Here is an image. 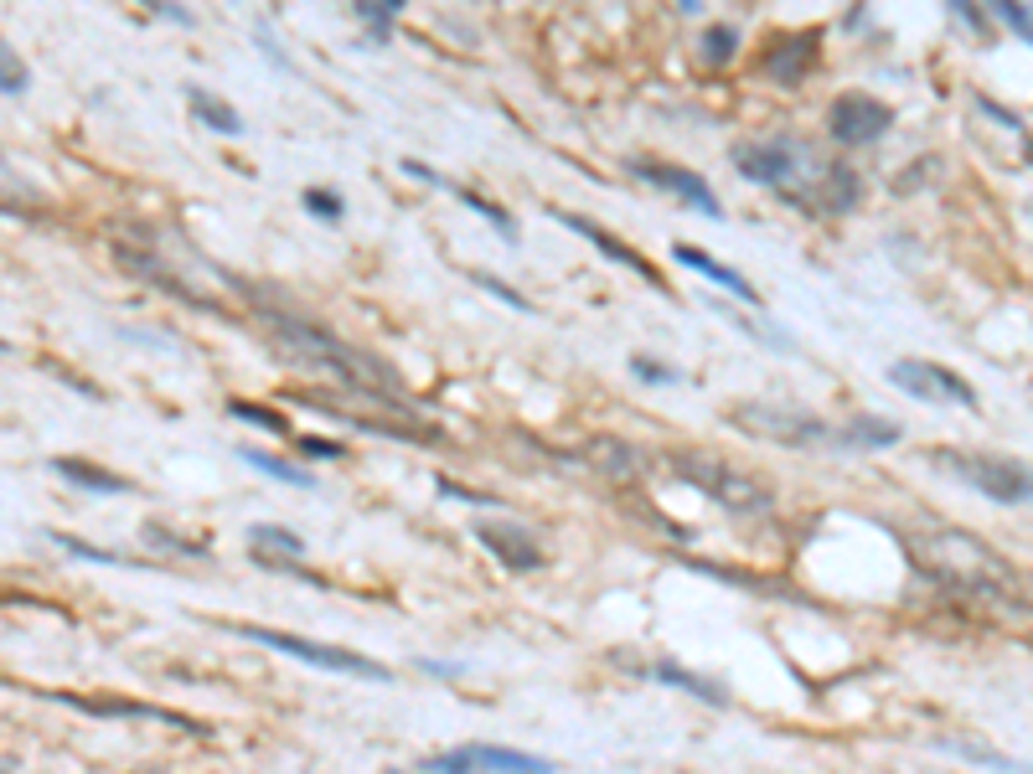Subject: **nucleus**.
<instances>
[{
	"instance_id": "obj_17",
	"label": "nucleus",
	"mask_w": 1033,
	"mask_h": 774,
	"mask_svg": "<svg viewBox=\"0 0 1033 774\" xmlns=\"http://www.w3.org/2000/svg\"><path fill=\"white\" fill-rule=\"evenodd\" d=\"M52 471L63 475V480H73V486H84V490H103V496H124V490H130V480H124V475L99 471V465L73 460V455H52Z\"/></svg>"
},
{
	"instance_id": "obj_2",
	"label": "nucleus",
	"mask_w": 1033,
	"mask_h": 774,
	"mask_svg": "<svg viewBox=\"0 0 1033 774\" xmlns=\"http://www.w3.org/2000/svg\"><path fill=\"white\" fill-rule=\"evenodd\" d=\"M259 325L279 341V352H285L289 362L321 367V372H331V377H341L347 387H356V392H367L373 403L414 413L404 383H398V372L383 367L377 356L356 352V346H347L341 336H331V331H321V325H310V320H300V316H289V310H274V305H259Z\"/></svg>"
},
{
	"instance_id": "obj_26",
	"label": "nucleus",
	"mask_w": 1033,
	"mask_h": 774,
	"mask_svg": "<svg viewBox=\"0 0 1033 774\" xmlns=\"http://www.w3.org/2000/svg\"><path fill=\"white\" fill-rule=\"evenodd\" d=\"M145 542H155V548H166V553H182V557H207L202 542H187L176 538V532H166L161 522H145Z\"/></svg>"
},
{
	"instance_id": "obj_30",
	"label": "nucleus",
	"mask_w": 1033,
	"mask_h": 774,
	"mask_svg": "<svg viewBox=\"0 0 1033 774\" xmlns=\"http://www.w3.org/2000/svg\"><path fill=\"white\" fill-rule=\"evenodd\" d=\"M630 372H636L641 383H682V372L661 367V362H651V356H630Z\"/></svg>"
},
{
	"instance_id": "obj_19",
	"label": "nucleus",
	"mask_w": 1033,
	"mask_h": 774,
	"mask_svg": "<svg viewBox=\"0 0 1033 774\" xmlns=\"http://www.w3.org/2000/svg\"><path fill=\"white\" fill-rule=\"evenodd\" d=\"M843 434H847V450H889V444H899V423L858 413V419L843 423Z\"/></svg>"
},
{
	"instance_id": "obj_20",
	"label": "nucleus",
	"mask_w": 1033,
	"mask_h": 774,
	"mask_svg": "<svg viewBox=\"0 0 1033 774\" xmlns=\"http://www.w3.org/2000/svg\"><path fill=\"white\" fill-rule=\"evenodd\" d=\"M187 103L197 109V119H202V124H212V130H218V135H238V130H243V119L233 114V103H222L218 93H207V88H187Z\"/></svg>"
},
{
	"instance_id": "obj_21",
	"label": "nucleus",
	"mask_w": 1033,
	"mask_h": 774,
	"mask_svg": "<svg viewBox=\"0 0 1033 774\" xmlns=\"http://www.w3.org/2000/svg\"><path fill=\"white\" fill-rule=\"evenodd\" d=\"M243 460H249L254 471L274 475V480H285V486H295V490L316 486V475H310V471H300V465H289V460H279V455H270V450H243Z\"/></svg>"
},
{
	"instance_id": "obj_8",
	"label": "nucleus",
	"mask_w": 1033,
	"mask_h": 774,
	"mask_svg": "<svg viewBox=\"0 0 1033 774\" xmlns=\"http://www.w3.org/2000/svg\"><path fill=\"white\" fill-rule=\"evenodd\" d=\"M894 124V109L873 93H837L827 109V130L837 145H873Z\"/></svg>"
},
{
	"instance_id": "obj_18",
	"label": "nucleus",
	"mask_w": 1033,
	"mask_h": 774,
	"mask_svg": "<svg viewBox=\"0 0 1033 774\" xmlns=\"http://www.w3.org/2000/svg\"><path fill=\"white\" fill-rule=\"evenodd\" d=\"M651 676H657V682H667V687L688 692V697H697V703H708V707H724L728 703V692L718 687V682H703L697 672H682L678 661H657V666H651Z\"/></svg>"
},
{
	"instance_id": "obj_23",
	"label": "nucleus",
	"mask_w": 1033,
	"mask_h": 774,
	"mask_svg": "<svg viewBox=\"0 0 1033 774\" xmlns=\"http://www.w3.org/2000/svg\"><path fill=\"white\" fill-rule=\"evenodd\" d=\"M734 47H739V32H734V26H708V32H703V63H708V68H724L728 57H734Z\"/></svg>"
},
{
	"instance_id": "obj_15",
	"label": "nucleus",
	"mask_w": 1033,
	"mask_h": 774,
	"mask_svg": "<svg viewBox=\"0 0 1033 774\" xmlns=\"http://www.w3.org/2000/svg\"><path fill=\"white\" fill-rule=\"evenodd\" d=\"M672 258H678L682 269H697V274H703V279H708V285H724L728 295H739V300H745V305H760V289L749 285V279H745V274H739V269H728V264H718L713 253L693 248V243H678V248H672Z\"/></svg>"
},
{
	"instance_id": "obj_35",
	"label": "nucleus",
	"mask_w": 1033,
	"mask_h": 774,
	"mask_svg": "<svg viewBox=\"0 0 1033 774\" xmlns=\"http://www.w3.org/2000/svg\"><path fill=\"white\" fill-rule=\"evenodd\" d=\"M682 11H697V0H682Z\"/></svg>"
},
{
	"instance_id": "obj_16",
	"label": "nucleus",
	"mask_w": 1033,
	"mask_h": 774,
	"mask_svg": "<svg viewBox=\"0 0 1033 774\" xmlns=\"http://www.w3.org/2000/svg\"><path fill=\"white\" fill-rule=\"evenodd\" d=\"M249 542H254V557L259 568H295L300 563V553H306V542L295 538V532H285V527H249Z\"/></svg>"
},
{
	"instance_id": "obj_31",
	"label": "nucleus",
	"mask_w": 1033,
	"mask_h": 774,
	"mask_svg": "<svg viewBox=\"0 0 1033 774\" xmlns=\"http://www.w3.org/2000/svg\"><path fill=\"white\" fill-rule=\"evenodd\" d=\"M475 285H481V289H492L496 300H507L512 310H523V316H532V300H523L517 289H507V285H502V279H496V274H475Z\"/></svg>"
},
{
	"instance_id": "obj_33",
	"label": "nucleus",
	"mask_w": 1033,
	"mask_h": 774,
	"mask_svg": "<svg viewBox=\"0 0 1033 774\" xmlns=\"http://www.w3.org/2000/svg\"><path fill=\"white\" fill-rule=\"evenodd\" d=\"M950 11L961 16V26H966V32L987 36V16H982V5H977V0H950Z\"/></svg>"
},
{
	"instance_id": "obj_34",
	"label": "nucleus",
	"mask_w": 1033,
	"mask_h": 774,
	"mask_svg": "<svg viewBox=\"0 0 1033 774\" xmlns=\"http://www.w3.org/2000/svg\"><path fill=\"white\" fill-rule=\"evenodd\" d=\"M0 63H6V99H17L21 88H26V73H21V57L11 47L0 52Z\"/></svg>"
},
{
	"instance_id": "obj_11",
	"label": "nucleus",
	"mask_w": 1033,
	"mask_h": 774,
	"mask_svg": "<svg viewBox=\"0 0 1033 774\" xmlns=\"http://www.w3.org/2000/svg\"><path fill=\"white\" fill-rule=\"evenodd\" d=\"M630 170L641 176L646 186H661L667 197H682L688 207H697L703 218H724V207H718V197L708 191V181L697 176V170H682V166H667V161H630Z\"/></svg>"
},
{
	"instance_id": "obj_22",
	"label": "nucleus",
	"mask_w": 1033,
	"mask_h": 774,
	"mask_svg": "<svg viewBox=\"0 0 1033 774\" xmlns=\"http://www.w3.org/2000/svg\"><path fill=\"white\" fill-rule=\"evenodd\" d=\"M228 413L243 423H254V429H270V434L289 439V419L279 413V408H259V403H228Z\"/></svg>"
},
{
	"instance_id": "obj_5",
	"label": "nucleus",
	"mask_w": 1033,
	"mask_h": 774,
	"mask_svg": "<svg viewBox=\"0 0 1033 774\" xmlns=\"http://www.w3.org/2000/svg\"><path fill=\"white\" fill-rule=\"evenodd\" d=\"M935 471H946L956 486L982 490L987 501L1002 506H1023L1033 501V465L1013 455H982V450H935L931 455Z\"/></svg>"
},
{
	"instance_id": "obj_7",
	"label": "nucleus",
	"mask_w": 1033,
	"mask_h": 774,
	"mask_svg": "<svg viewBox=\"0 0 1033 774\" xmlns=\"http://www.w3.org/2000/svg\"><path fill=\"white\" fill-rule=\"evenodd\" d=\"M889 383H894L899 392L920 398V403L977 408V387L966 383V377H956L950 367H941V362H925V356H904V362H894V367H889Z\"/></svg>"
},
{
	"instance_id": "obj_10",
	"label": "nucleus",
	"mask_w": 1033,
	"mask_h": 774,
	"mask_svg": "<svg viewBox=\"0 0 1033 774\" xmlns=\"http://www.w3.org/2000/svg\"><path fill=\"white\" fill-rule=\"evenodd\" d=\"M471 538L512 573H538L542 568L538 538H532L527 527H517V522H471Z\"/></svg>"
},
{
	"instance_id": "obj_14",
	"label": "nucleus",
	"mask_w": 1033,
	"mask_h": 774,
	"mask_svg": "<svg viewBox=\"0 0 1033 774\" xmlns=\"http://www.w3.org/2000/svg\"><path fill=\"white\" fill-rule=\"evenodd\" d=\"M760 68L765 78H776V84H801L806 73L816 68V36H776L770 47L760 52Z\"/></svg>"
},
{
	"instance_id": "obj_29",
	"label": "nucleus",
	"mask_w": 1033,
	"mask_h": 774,
	"mask_svg": "<svg viewBox=\"0 0 1033 774\" xmlns=\"http://www.w3.org/2000/svg\"><path fill=\"white\" fill-rule=\"evenodd\" d=\"M992 11H998V16L1008 21V26H1013L1023 42H1033V16L1023 11V5H1018V0H992Z\"/></svg>"
},
{
	"instance_id": "obj_6",
	"label": "nucleus",
	"mask_w": 1033,
	"mask_h": 774,
	"mask_svg": "<svg viewBox=\"0 0 1033 774\" xmlns=\"http://www.w3.org/2000/svg\"><path fill=\"white\" fill-rule=\"evenodd\" d=\"M233 635L254 640V645H270V651H285L295 661H310L321 672H341V676H362V682H388V666L373 656H356L347 645H326V640H306V635H289V630H270V624H243L233 620L228 624Z\"/></svg>"
},
{
	"instance_id": "obj_9",
	"label": "nucleus",
	"mask_w": 1033,
	"mask_h": 774,
	"mask_svg": "<svg viewBox=\"0 0 1033 774\" xmlns=\"http://www.w3.org/2000/svg\"><path fill=\"white\" fill-rule=\"evenodd\" d=\"M424 770H527V774H548L553 770V759L542 754H527V749H496V743H460V749H450V754H435L424 759Z\"/></svg>"
},
{
	"instance_id": "obj_12",
	"label": "nucleus",
	"mask_w": 1033,
	"mask_h": 774,
	"mask_svg": "<svg viewBox=\"0 0 1033 774\" xmlns=\"http://www.w3.org/2000/svg\"><path fill=\"white\" fill-rule=\"evenodd\" d=\"M548 218L559 222V228H569V233H579V237H584V243H594V248L605 253V258H615V264H626L630 274H641L646 285L667 289V279H661V274H657V264H651V258H641V253H636V248H626V243H620V237H615V233H605L600 222L579 218V212H559V207H548Z\"/></svg>"
},
{
	"instance_id": "obj_3",
	"label": "nucleus",
	"mask_w": 1033,
	"mask_h": 774,
	"mask_svg": "<svg viewBox=\"0 0 1033 774\" xmlns=\"http://www.w3.org/2000/svg\"><path fill=\"white\" fill-rule=\"evenodd\" d=\"M728 423L749 439H770L785 450H847L843 423H827L816 413H801L791 403H765V398H745L728 408Z\"/></svg>"
},
{
	"instance_id": "obj_27",
	"label": "nucleus",
	"mask_w": 1033,
	"mask_h": 774,
	"mask_svg": "<svg viewBox=\"0 0 1033 774\" xmlns=\"http://www.w3.org/2000/svg\"><path fill=\"white\" fill-rule=\"evenodd\" d=\"M306 212H310V218H321V222H337L341 218V197L331 191V186H310V191H306Z\"/></svg>"
},
{
	"instance_id": "obj_4",
	"label": "nucleus",
	"mask_w": 1033,
	"mask_h": 774,
	"mask_svg": "<svg viewBox=\"0 0 1033 774\" xmlns=\"http://www.w3.org/2000/svg\"><path fill=\"white\" fill-rule=\"evenodd\" d=\"M667 465H672V475H678L682 486L703 490L708 501H718L724 511H739V517H760V511H770L776 506V496H770V486L765 480H755V475L734 471V465H724L718 455H703V450H667Z\"/></svg>"
},
{
	"instance_id": "obj_32",
	"label": "nucleus",
	"mask_w": 1033,
	"mask_h": 774,
	"mask_svg": "<svg viewBox=\"0 0 1033 774\" xmlns=\"http://www.w3.org/2000/svg\"><path fill=\"white\" fill-rule=\"evenodd\" d=\"M295 450H300V455H310V460H341V455H347V444H337V439H295Z\"/></svg>"
},
{
	"instance_id": "obj_24",
	"label": "nucleus",
	"mask_w": 1033,
	"mask_h": 774,
	"mask_svg": "<svg viewBox=\"0 0 1033 774\" xmlns=\"http://www.w3.org/2000/svg\"><path fill=\"white\" fill-rule=\"evenodd\" d=\"M393 11H404V0H356V16L373 26V36H388Z\"/></svg>"
},
{
	"instance_id": "obj_25",
	"label": "nucleus",
	"mask_w": 1033,
	"mask_h": 774,
	"mask_svg": "<svg viewBox=\"0 0 1033 774\" xmlns=\"http://www.w3.org/2000/svg\"><path fill=\"white\" fill-rule=\"evenodd\" d=\"M450 191H455V197H460V202H465V207H475V212H481V218L492 222V228H496V233H502V237H507V243H512V237H517V228H512V218H507V212H502V207H492V202H486V197H475V191H460V186H450Z\"/></svg>"
},
{
	"instance_id": "obj_28",
	"label": "nucleus",
	"mask_w": 1033,
	"mask_h": 774,
	"mask_svg": "<svg viewBox=\"0 0 1033 774\" xmlns=\"http://www.w3.org/2000/svg\"><path fill=\"white\" fill-rule=\"evenodd\" d=\"M52 542H57L63 553L84 557V563H124V557H119V553H103V548H88L84 538H63V532H52Z\"/></svg>"
},
{
	"instance_id": "obj_13",
	"label": "nucleus",
	"mask_w": 1033,
	"mask_h": 774,
	"mask_svg": "<svg viewBox=\"0 0 1033 774\" xmlns=\"http://www.w3.org/2000/svg\"><path fill=\"white\" fill-rule=\"evenodd\" d=\"M579 455H584V465H594L605 480H620V486L641 480V471H646V450H636L630 439H615V434L584 439V450H579Z\"/></svg>"
},
{
	"instance_id": "obj_1",
	"label": "nucleus",
	"mask_w": 1033,
	"mask_h": 774,
	"mask_svg": "<svg viewBox=\"0 0 1033 774\" xmlns=\"http://www.w3.org/2000/svg\"><path fill=\"white\" fill-rule=\"evenodd\" d=\"M910 557L931 573L935 584H946L950 594L1013 609L1033 605V573H1018L992 542L971 538V532H956V527L920 532V538H910Z\"/></svg>"
}]
</instances>
